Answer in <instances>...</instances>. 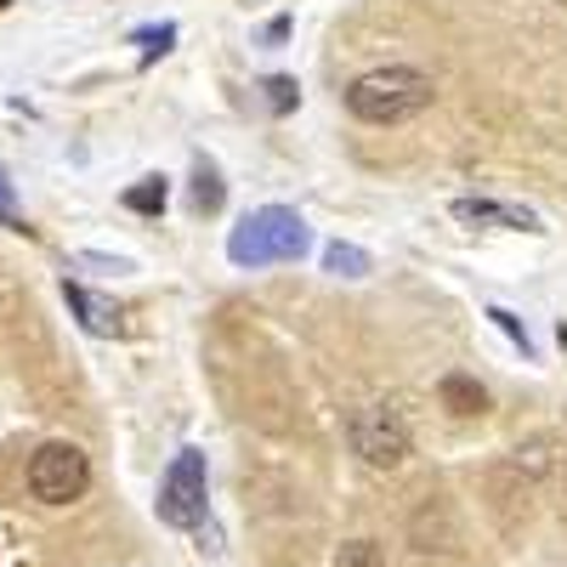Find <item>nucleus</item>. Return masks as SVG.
Wrapping results in <instances>:
<instances>
[{"label": "nucleus", "mask_w": 567, "mask_h": 567, "mask_svg": "<svg viewBox=\"0 0 567 567\" xmlns=\"http://www.w3.org/2000/svg\"><path fill=\"white\" fill-rule=\"evenodd\" d=\"M437 97L432 74H420L409 63H386V69H369L347 85V114L363 125H403L414 114H425Z\"/></svg>", "instance_id": "1"}, {"label": "nucleus", "mask_w": 567, "mask_h": 567, "mask_svg": "<svg viewBox=\"0 0 567 567\" xmlns=\"http://www.w3.org/2000/svg\"><path fill=\"white\" fill-rule=\"evenodd\" d=\"M312 245V233L301 221V210L290 205H261L250 210L227 239V261L233 267H272V261H296Z\"/></svg>", "instance_id": "2"}, {"label": "nucleus", "mask_w": 567, "mask_h": 567, "mask_svg": "<svg viewBox=\"0 0 567 567\" xmlns=\"http://www.w3.org/2000/svg\"><path fill=\"white\" fill-rule=\"evenodd\" d=\"M91 488V460L80 443H40L34 460H29V494L40 505H74L80 494Z\"/></svg>", "instance_id": "3"}, {"label": "nucleus", "mask_w": 567, "mask_h": 567, "mask_svg": "<svg viewBox=\"0 0 567 567\" xmlns=\"http://www.w3.org/2000/svg\"><path fill=\"white\" fill-rule=\"evenodd\" d=\"M159 516L171 528H199L205 523V454L182 449L159 483Z\"/></svg>", "instance_id": "4"}, {"label": "nucleus", "mask_w": 567, "mask_h": 567, "mask_svg": "<svg viewBox=\"0 0 567 567\" xmlns=\"http://www.w3.org/2000/svg\"><path fill=\"white\" fill-rule=\"evenodd\" d=\"M352 449H358L369 465L392 471V465H403V454H409V432H403V420H398L392 409H363V414L352 420Z\"/></svg>", "instance_id": "5"}, {"label": "nucleus", "mask_w": 567, "mask_h": 567, "mask_svg": "<svg viewBox=\"0 0 567 567\" xmlns=\"http://www.w3.org/2000/svg\"><path fill=\"white\" fill-rule=\"evenodd\" d=\"M454 221H471V227H523V233H539V216L523 210V205H499V199H454Z\"/></svg>", "instance_id": "6"}, {"label": "nucleus", "mask_w": 567, "mask_h": 567, "mask_svg": "<svg viewBox=\"0 0 567 567\" xmlns=\"http://www.w3.org/2000/svg\"><path fill=\"white\" fill-rule=\"evenodd\" d=\"M63 301H69V312H80V323L91 329V336H120V307L109 296H97V290H85V284H69L63 278Z\"/></svg>", "instance_id": "7"}, {"label": "nucleus", "mask_w": 567, "mask_h": 567, "mask_svg": "<svg viewBox=\"0 0 567 567\" xmlns=\"http://www.w3.org/2000/svg\"><path fill=\"white\" fill-rule=\"evenodd\" d=\"M437 398H443V409H449V414H465V420L488 409V392H483L477 381H471V374H443Z\"/></svg>", "instance_id": "8"}, {"label": "nucleus", "mask_w": 567, "mask_h": 567, "mask_svg": "<svg viewBox=\"0 0 567 567\" xmlns=\"http://www.w3.org/2000/svg\"><path fill=\"white\" fill-rule=\"evenodd\" d=\"M165 199H171V187H165V176H142L131 194H125V210H136V216H159L165 210Z\"/></svg>", "instance_id": "9"}, {"label": "nucleus", "mask_w": 567, "mask_h": 567, "mask_svg": "<svg viewBox=\"0 0 567 567\" xmlns=\"http://www.w3.org/2000/svg\"><path fill=\"white\" fill-rule=\"evenodd\" d=\"M194 210H205V216L221 210V171L210 159H199V171H194Z\"/></svg>", "instance_id": "10"}, {"label": "nucleus", "mask_w": 567, "mask_h": 567, "mask_svg": "<svg viewBox=\"0 0 567 567\" xmlns=\"http://www.w3.org/2000/svg\"><path fill=\"white\" fill-rule=\"evenodd\" d=\"M323 267L341 272V278H363V272H369V256L352 250V245H329V250H323Z\"/></svg>", "instance_id": "11"}, {"label": "nucleus", "mask_w": 567, "mask_h": 567, "mask_svg": "<svg viewBox=\"0 0 567 567\" xmlns=\"http://www.w3.org/2000/svg\"><path fill=\"white\" fill-rule=\"evenodd\" d=\"M336 567H386V556H381V545H374V539H352V545H341Z\"/></svg>", "instance_id": "12"}, {"label": "nucleus", "mask_w": 567, "mask_h": 567, "mask_svg": "<svg viewBox=\"0 0 567 567\" xmlns=\"http://www.w3.org/2000/svg\"><path fill=\"white\" fill-rule=\"evenodd\" d=\"M296 103H301V85H296L290 74H272V80H267V109H272V114H290Z\"/></svg>", "instance_id": "13"}, {"label": "nucleus", "mask_w": 567, "mask_h": 567, "mask_svg": "<svg viewBox=\"0 0 567 567\" xmlns=\"http://www.w3.org/2000/svg\"><path fill=\"white\" fill-rule=\"evenodd\" d=\"M0 221L23 227V221H18V194H12V176H7V165H0Z\"/></svg>", "instance_id": "14"}, {"label": "nucleus", "mask_w": 567, "mask_h": 567, "mask_svg": "<svg viewBox=\"0 0 567 567\" xmlns=\"http://www.w3.org/2000/svg\"><path fill=\"white\" fill-rule=\"evenodd\" d=\"M488 318H494V323H499V329H505V336H511V341H516V347H523V352H534V347H528V329H523V323H516V318H511V312H505V307H494V312H488Z\"/></svg>", "instance_id": "15"}, {"label": "nucleus", "mask_w": 567, "mask_h": 567, "mask_svg": "<svg viewBox=\"0 0 567 567\" xmlns=\"http://www.w3.org/2000/svg\"><path fill=\"white\" fill-rule=\"evenodd\" d=\"M136 40L148 45V58H154V52H171V40H176V29H171V23H165V29H142Z\"/></svg>", "instance_id": "16"}, {"label": "nucleus", "mask_w": 567, "mask_h": 567, "mask_svg": "<svg viewBox=\"0 0 567 567\" xmlns=\"http://www.w3.org/2000/svg\"><path fill=\"white\" fill-rule=\"evenodd\" d=\"M0 7H7V0H0Z\"/></svg>", "instance_id": "17"}, {"label": "nucleus", "mask_w": 567, "mask_h": 567, "mask_svg": "<svg viewBox=\"0 0 567 567\" xmlns=\"http://www.w3.org/2000/svg\"><path fill=\"white\" fill-rule=\"evenodd\" d=\"M561 7H567V0H561Z\"/></svg>", "instance_id": "18"}]
</instances>
